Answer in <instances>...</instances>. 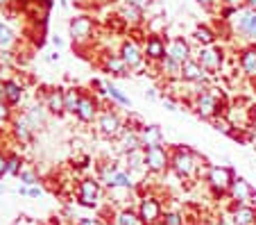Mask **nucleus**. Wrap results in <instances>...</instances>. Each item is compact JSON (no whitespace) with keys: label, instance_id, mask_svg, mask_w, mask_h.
Listing matches in <instances>:
<instances>
[{"label":"nucleus","instance_id":"nucleus-1","mask_svg":"<svg viewBox=\"0 0 256 225\" xmlns=\"http://www.w3.org/2000/svg\"><path fill=\"white\" fill-rule=\"evenodd\" d=\"M193 87L195 89L188 98H186V105H188L190 112H193L198 118L211 123L213 118L227 114L229 103H227V96H224V93H218V89L208 87V82L206 84H193Z\"/></svg>","mask_w":256,"mask_h":225},{"label":"nucleus","instance_id":"nucleus-2","mask_svg":"<svg viewBox=\"0 0 256 225\" xmlns=\"http://www.w3.org/2000/svg\"><path fill=\"white\" fill-rule=\"evenodd\" d=\"M206 166L204 159L188 146H172L170 148V171L179 177V180H195L202 175V168Z\"/></svg>","mask_w":256,"mask_h":225},{"label":"nucleus","instance_id":"nucleus-3","mask_svg":"<svg viewBox=\"0 0 256 225\" xmlns=\"http://www.w3.org/2000/svg\"><path fill=\"white\" fill-rule=\"evenodd\" d=\"M68 35H70L72 48L78 50V53H82L84 48H91L93 41H96L98 23L93 21V16L78 14L75 19H70V23H68Z\"/></svg>","mask_w":256,"mask_h":225},{"label":"nucleus","instance_id":"nucleus-4","mask_svg":"<svg viewBox=\"0 0 256 225\" xmlns=\"http://www.w3.org/2000/svg\"><path fill=\"white\" fill-rule=\"evenodd\" d=\"M125 130V118L116 112L114 107H102V112L96 118V132L106 141H116Z\"/></svg>","mask_w":256,"mask_h":225},{"label":"nucleus","instance_id":"nucleus-5","mask_svg":"<svg viewBox=\"0 0 256 225\" xmlns=\"http://www.w3.org/2000/svg\"><path fill=\"white\" fill-rule=\"evenodd\" d=\"M234 177H236V171H234L232 166H227V164H220V166H208L204 180H206V186L211 189L213 196L222 198V196H227L229 189H232Z\"/></svg>","mask_w":256,"mask_h":225},{"label":"nucleus","instance_id":"nucleus-6","mask_svg":"<svg viewBox=\"0 0 256 225\" xmlns=\"http://www.w3.org/2000/svg\"><path fill=\"white\" fill-rule=\"evenodd\" d=\"M104 193V186L98 177H82L78 180V189H75V200L78 205L86 207V209H98Z\"/></svg>","mask_w":256,"mask_h":225},{"label":"nucleus","instance_id":"nucleus-7","mask_svg":"<svg viewBox=\"0 0 256 225\" xmlns=\"http://www.w3.org/2000/svg\"><path fill=\"white\" fill-rule=\"evenodd\" d=\"M170 171V148L164 143L145 148V173L150 175H164Z\"/></svg>","mask_w":256,"mask_h":225},{"label":"nucleus","instance_id":"nucleus-8","mask_svg":"<svg viewBox=\"0 0 256 225\" xmlns=\"http://www.w3.org/2000/svg\"><path fill=\"white\" fill-rule=\"evenodd\" d=\"M164 211H166L164 202H161V198L156 196V193H145V196H140L136 214H138V218L143 225H159Z\"/></svg>","mask_w":256,"mask_h":225},{"label":"nucleus","instance_id":"nucleus-9","mask_svg":"<svg viewBox=\"0 0 256 225\" xmlns=\"http://www.w3.org/2000/svg\"><path fill=\"white\" fill-rule=\"evenodd\" d=\"M195 57H198V62L206 69L208 75H216L218 71H222L224 57H227V55H224L222 46L213 44V46H204V48H200V53L195 55Z\"/></svg>","mask_w":256,"mask_h":225},{"label":"nucleus","instance_id":"nucleus-10","mask_svg":"<svg viewBox=\"0 0 256 225\" xmlns=\"http://www.w3.org/2000/svg\"><path fill=\"white\" fill-rule=\"evenodd\" d=\"M102 107H104V105L100 103V96L84 91L82 100H80V107H78V112H75V118H78L82 125H91V123H96V118H98V114L102 112Z\"/></svg>","mask_w":256,"mask_h":225},{"label":"nucleus","instance_id":"nucleus-11","mask_svg":"<svg viewBox=\"0 0 256 225\" xmlns=\"http://www.w3.org/2000/svg\"><path fill=\"white\" fill-rule=\"evenodd\" d=\"M118 55L122 57V62H125V66L130 71H136L140 69L145 64V55H143V46L138 44V39H134V37H127V39L120 41V48H118Z\"/></svg>","mask_w":256,"mask_h":225},{"label":"nucleus","instance_id":"nucleus-12","mask_svg":"<svg viewBox=\"0 0 256 225\" xmlns=\"http://www.w3.org/2000/svg\"><path fill=\"white\" fill-rule=\"evenodd\" d=\"M143 55L148 64H159L161 59L168 55V41L161 35H154V32H148L143 39Z\"/></svg>","mask_w":256,"mask_h":225},{"label":"nucleus","instance_id":"nucleus-13","mask_svg":"<svg viewBox=\"0 0 256 225\" xmlns=\"http://www.w3.org/2000/svg\"><path fill=\"white\" fill-rule=\"evenodd\" d=\"M234 30H236L240 37H245L247 41H252V44H256V12L252 10H236V14H234Z\"/></svg>","mask_w":256,"mask_h":225},{"label":"nucleus","instance_id":"nucleus-14","mask_svg":"<svg viewBox=\"0 0 256 225\" xmlns=\"http://www.w3.org/2000/svg\"><path fill=\"white\" fill-rule=\"evenodd\" d=\"M232 198L234 205H254L256 202V189L252 186V182H247L245 177L236 175L232 182V189L227 193Z\"/></svg>","mask_w":256,"mask_h":225},{"label":"nucleus","instance_id":"nucleus-15","mask_svg":"<svg viewBox=\"0 0 256 225\" xmlns=\"http://www.w3.org/2000/svg\"><path fill=\"white\" fill-rule=\"evenodd\" d=\"M98 69L106 75H116V78H125L127 71H130L125 66V62H122L120 55L109 53V50H104L102 55H98Z\"/></svg>","mask_w":256,"mask_h":225},{"label":"nucleus","instance_id":"nucleus-16","mask_svg":"<svg viewBox=\"0 0 256 225\" xmlns=\"http://www.w3.org/2000/svg\"><path fill=\"white\" fill-rule=\"evenodd\" d=\"M182 82L186 84H206L208 73L202 64L198 62V57H190L182 64Z\"/></svg>","mask_w":256,"mask_h":225},{"label":"nucleus","instance_id":"nucleus-17","mask_svg":"<svg viewBox=\"0 0 256 225\" xmlns=\"http://www.w3.org/2000/svg\"><path fill=\"white\" fill-rule=\"evenodd\" d=\"M236 64L242 75H247L250 80L256 78V44L242 46L236 53Z\"/></svg>","mask_w":256,"mask_h":225},{"label":"nucleus","instance_id":"nucleus-18","mask_svg":"<svg viewBox=\"0 0 256 225\" xmlns=\"http://www.w3.org/2000/svg\"><path fill=\"white\" fill-rule=\"evenodd\" d=\"M34 132H36V130L30 125V121L25 118V114L14 116V121H12V137H14L18 143L30 146V143L34 141Z\"/></svg>","mask_w":256,"mask_h":225},{"label":"nucleus","instance_id":"nucleus-19","mask_svg":"<svg viewBox=\"0 0 256 225\" xmlns=\"http://www.w3.org/2000/svg\"><path fill=\"white\" fill-rule=\"evenodd\" d=\"M114 143H116V150L120 152V155H127V152H132V150H138V148H143V143H140V137H138V127H130V125H125L122 134Z\"/></svg>","mask_w":256,"mask_h":225},{"label":"nucleus","instance_id":"nucleus-20","mask_svg":"<svg viewBox=\"0 0 256 225\" xmlns=\"http://www.w3.org/2000/svg\"><path fill=\"white\" fill-rule=\"evenodd\" d=\"M0 89H2V100H5L10 107H18L25 98V87L18 82L16 78L12 80H5V82H0Z\"/></svg>","mask_w":256,"mask_h":225},{"label":"nucleus","instance_id":"nucleus-21","mask_svg":"<svg viewBox=\"0 0 256 225\" xmlns=\"http://www.w3.org/2000/svg\"><path fill=\"white\" fill-rule=\"evenodd\" d=\"M44 107L50 112V116H64L66 114V103H64V89L50 87L44 96Z\"/></svg>","mask_w":256,"mask_h":225},{"label":"nucleus","instance_id":"nucleus-22","mask_svg":"<svg viewBox=\"0 0 256 225\" xmlns=\"http://www.w3.org/2000/svg\"><path fill=\"white\" fill-rule=\"evenodd\" d=\"M138 137H140V143H143V148L159 146V143L166 141L164 130H161V125H156V123H143V125L138 127Z\"/></svg>","mask_w":256,"mask_h":225},{"label":"nucleus","instance_id":"nucleus-23","mask_svg":"<svg viewBox=\"0 0 256 225\" xmlns=\"http://www.w3.org/2000/svg\"><path fill=\"white\" fill-rule=\"evenodd\" d=\"M168 55L170 57H174L177 62L184 64L186 59L195 57L193 55V46H190V41L186 39V37H174V39L168 41Z\"/></svg>","mask_w":256,"mask_h":225},{"label":"nucleus","instance_id":"nucleus-24","mask_svg":"<svg viewBox=\"0 0 256 225\" xmlns=\"http://www.w3.org/2000/svg\"><path fill=\"white\" fill-rule=\"evenodd\" d=\"M229 220L234 225H256V207L254 205H234L232 202Z\"/></svg>","mask_w":256,"mask_h":225},{"label":"nucleus","instance_id":"nucleus-25","mask_svg":"<svg viewBox=\"0 0 256 225\" xmlns=\"http://www.w3.org/2000/svg\"><path fill=\"white\" fill-rule=\"evenodd\" d=\"M118 16H120L122 21H125L130 28H140L145 21V12L140 10V7H136L134 3H130V0H125L122 3V7L118 10Z\"/></svg>","mask_w":256,"mask_h":225},{"label":"nucleus","instance_id":"nucleus-26","mask_svg":"<svg viewBox=\"0 0 256 225\" xmlns=\"http://www.w3.org/2000/svg\"><path fill=\"white\" fill-rule=\"evenodd\" d=\"M23 114H25V118L30 121V125H32L34 130H44V127H48V116H50V112L44 107V103L32 105V107H28Z\"/></svg>","mask_w":256,"mask_h":225},{"label":"nucleus","instance_id":"nucleus-27","mask_svg":"<svg viewBox=\"0 0 256 225\" xmlns=\"http://www.w3.org/2000/svg\"><path fill=\"white\" fill-rule=\"evenodd\" d=\"M152 66H159V73L164 75V80H182V62H177L170 55H166L159 64H152Z\"/></svg>","mask_w":256,"mask_h":225},{"label":"nucleus","instance_id":"nucleus-28","mask_svg":"<svg viewBox=\"0 0 256 225\" xmlns=\"http://www.w3.org/2000/svg\"><path fill=\"white\" fill-rule=\"evenodd\" d=\"M193 41L200 46V48L213 46V44H218V32L211 28V25H198V28L193 30Z\"/></svg>","mask_w":256,"mask_h":225},{"label":"nucleus","instance_id":"nucleus-29","mask_svg":"<svg viewBox=\"0 0 256 225\" xmlns=\"http://www.w3.org/2000/svg\"><path fill=\"white\" fill-rule=\"evenodd\" d=\"M82 89L80 87H68L64 89V103H66V114H70V116H75V112H78L80 107V100H82Z\"/></svg>","mask_w":256,"mask_h":225},{"label":"nucleus","instance_id":"nucleus-30","mask_svg":"<svg viewBox=\"0 0 256 225\" xmlns=\"http://www.w3.org/2000/svg\"><path fill=\"white\" fill-rule=\"evenodd\" d=\"M16 44H18V37H16L14 28L7 23H0V53L5 50H14Z\"/></svg>","mask_w":256,"mask_h":225},{"label":"nucleus","instance_id":"nucleus-31","mask_svg":"<svg viewBox=\"0 0 256 225\" xmlns=\"http://www.w3.org/2000/svg\"><path fill=\"white\" fill-rule=\"evenodd\" d=\"M125 157V168L130 173H134V171H145V148H138V150H132V152H127V155H122Z\"/></svg>","mask_w":256,"mask_h":225},{"label":"nucleus","instance_id":"nucleus-32","mask_svg":"<svg viewBox=\"0 0 256 225\" xmlns=\"http://www.w3.org/2000/svg\"><path fill=\"white\" fill-rule=\"evenodd\" d=\"M104 93H106V98L112 100V103L120 105V107H132V100L127 98V96L118 87H114L112 82H104Z\"/></svg>","mask_w":256,"mask_h":225},{"label":"nucleus","instance_id":"nucleus-33","mask_svg":"<svg viewBox=\"0 0 256 225\" xmlns=\"http://www.w3.org/2000/svg\"><path fill=\"white\" fill-rule=\"evenodd\" d=\"M116 225H143L138 218V214H136L134 209H130V207H122V209L116 211Z\"/></svg>","mask_w":256,"mask_h":225},{"label":"nucleus","instance_id":"nucleus-34","mask_svg":"<svg viewBox=\"0 0 256 225\" xmlns=\"http://www.w3.org/2000/svg\"><path fill=\"white\" fill-rule=\"evenodd\" d=\"M25 168V159L18 152H7V175L18 177V173Z\"/></svg>","mask_w":256,"mask_h":225},{"label":"nucleus","instance_id":"nucleus-35","mask_svg":"<svg viewBox=\"0 0 256 225\" xmlns=\"http://www.w3.org/2000/svg\"><path fill=\"white\" fill-rule=\"evenodd\" d=\"M159 225H186V216H184V211H179V209H166Z\"/></svg>","mask_w":256,"mask_h":225},{"label":"nucleus","instance_id":"nucleus-36","mask_svg":"<svg viewBox=\"0 0 256 225\" xmlns=\"http://www.w3.org/2000/svg\"><path fill=\"white\" fill-rule=\"evenodd\" d=\"M16 180H18L20 184H25V186H34V184H39V182H41L39 180V173L34 171V168H28V166L18 173V177H16Z\"/></svg>","mask_w":256,"mask_h":225},{"label":"nucleus","instance_id":"nucleus-37","mask_svg":"<svg viewBox=\"0 0 256 225\" xmlns=\"http://www.w3.org/2000/svg\"><path fill=\"white\" fill-rule=\"evenodd\" d=\"M12 121H14V107H10L5 100H0V125Z\"/></svg>","mask_w":256,"mask_h":225},{"label":"nucleus","instance_id":"nucleus-38","mask_svg":"<svg viewBox=\"0 0 256 225\" xmlns=\"http://www.w3.org/2000/svg\"><path fill=\"white\" fill-rule=\"evenodd\" d=\"M75 225H112L109 220H104L102 216H82L75 220Z\"/></svg>","mask_w":256,"mask_h":225},{"label":"nucleus","instance_id":"nucleus-39","mask_svg":"<svg viewBox=\"0 0 256 225\" xmlns=\"http://www.w3.org/2000/svg\"><path fill=\"white\" fill-rule=\"evenodd\" d=\"M7 175V152L0 150V180Z\"/></svg>","mask_w":256,"mask_h":225},{"label":"nucleus","instance_id":"nucleus-40","mask_svg":"<svg viewBox=\"0 0 256 225\" xmlns=\"http://www.w3.org/2000/svg\"><path fill=\"white\" fill-rule=\"evenodd\" d=\"M28 196L30 198H41V196H44V189H41L39 184H34V186H30V189H28Z\"/></svg>","mask_w":256,"mask_h":225},{"label":"nucleus","instance_id":"nucleus-41","mask_svg":"<svg viewBox=\"0 0 256 225\" xmlns=\"http://www.w3.org/2000/svg\"><path fill=\"white\" fill-rule=\"evenodd\" d=\"M14 225H41V223H36V220H32L30 216H18V218L14 220Z\"/></svg>","mask_w":256,"mask_h":225},{"label":"nucleus","instance_id":"nucleus-42","mask_svg":"<svg viewBox=\"0 0 256 225\" xmlns=\"http://www.w3.org/2000/svg\"><path fill=\"white\" fill-rule=\"evenodd\" d=\"M130 3H134V5H136V7H140V10H143V12L152 5V0H130Z\"/></svg>","mask_w":256,"mask_h":225},{"label":"nucleus","instance_id":"nucleus-43","mask_svg":"<svg viewBox=\"0 0 256 225\" xmlns=\"http://www.w3.org/2000/svg\"><path fill=\"white\" fill-rule=\"evenodd\" d=\"M195 3H198V5H202L204 10H211V7H213V3H216V0H195Z\"/></svg>","mask_w":256,"mask_h":225},{"label":"nucleus","instance_id":"nucleus-44","mask_svg":"<svg viewBox=\"0 0 256 225\" xmlns=\"http://www.w3.org/2000/svg\"><path fill=\"white\" fill-rule=\"evenodd\" d=\"M145 98H150V100H156V98H159L156 89H148V91H145Z\"/></svg>","mask_w":256,"mask_h":225},{"label":"nucleus","instance_id":"nucleus-45","mask_svg":"<svg viewBox=\"0 0 256 225\" xmlns=\"http://www.w3.org/2000/svg\"><path fill=\"white\" fill-rule=\"evenodd\" d=\"M242 5H245V10H252V12H256V0H245Z\"/></svg>","mask_w":256,"mask_h":225},{"label":"nucleus","instance_id":"nucleus-46","mask_svg":"<svg viewBox=\"0 0 256 225\" xmlns=\"http://www.w3.org/2000/svg\"><path fill=\"white\" fill-rule=\"evenodd\" d=\"M52 46H54V48L59 50V48H62V46H64V41L59 39V37H52Z\"/></svg>","mask_w":256,"mask_h":225},{"label":"nucleus","instance_id":"nucleus-47","mask_svg":"<svg viewBox=\"0 0 256 225\" xmlns=\"http://www.w3.org/2000/svg\"><path fill=\"white\" fill-rule=\"evenodd\" d=\"M48 62H59V53H57V50L48 55Z\"/></svg>","mask_w":256,"mask_h":225},{"label":"nucleus","instance_id":"nucleus-48","mask_svg":"<svg viewBox=\"0 0 256 225\" xmlns=\"http://www.w3.org/2000/svg\"><path fill=\"white\" fill-rule=\"evenodd\" d=\"M10 3H12V0H0V10H2V7H7Z\"/></svg>","mask_w":256,"mask_h":225},{"label":"nucleus","instance_id":"nucleus-49","mask_svg":"<svg viewBox=\"0 0 256 225\" xmlns=\"http://www.w3.org/2000/svg\"><path fill=\"white\" fill-rule=\"evenodd\" d=\"M5 191H7V186H5V184H0V193H5Z\"/></svg>","mask_w":256,"mask_h":225},{"label":"nucleus","instance_id":"nucleus-50","mask_svg":"<svg viewBox=\"0 0 256 225\" xmlns=\"http://www.w3.org/2000/svg\"><path fill=\"white\" fill-rule=\"evenodd\" d=\"M198 225H211V223H208V220H200Z\"/></svg>","mask_w":256,"mask_h":225},{"label":"nucleus","instance_id":"nucleus-51","mask_svg":"<svg viewBox=\"0 0 256 225\" xmlns=\"http://www.w3.org/2000/svg\"><path fill=\"white\" fill-rule=\"evenodd\" d=\"M72 3H78V5H84V0H72Z\"/></svg>","mask_w":256,"mask_h":225},{"label":"nucleus","instance_id":"nucleus-52","mask_svg":"<svg viewBox=\"0 0 256 225\" xmlns=\"http://www.w3.org/2000/svg\"><path fill=\"white\" fill-rule=\"evenodd\" d=\"M252 87H254V89H256V78H252Z\"/></svg>","mask_w":256,"mask_h":225},{"label":"nucleus","instance_id":"nucleus-53","mask_svg":"<svg viewBox=\"0 0 256 225\" xmlns=\"http://www.w3.org/2000/svg\"><path fill=\"white\" fill-rule=\"evenodd\" d=\"M41 225H52V223H41Z\"/></svg>","mask_w":256,"mask_h":225}]
</instances>
